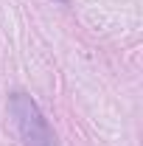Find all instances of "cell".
I'll return each instance as SVG.
<instances>
[{"mask_svg":"<svg viewBox=\"0 0 143 146\" xmlns=\"http://www.w3.org/2000/svg\"><path fill=\"white\" fill-rule=\"evenodd\" d=\"M9 112H11V121H14L23 146H59L48 118L42 115V110L36 107V101L28 93H11Z\"/></svg>","mask_w":143,"mask_h":146,"instance_id":"cell-1","label":"cell"}]
</instances>
